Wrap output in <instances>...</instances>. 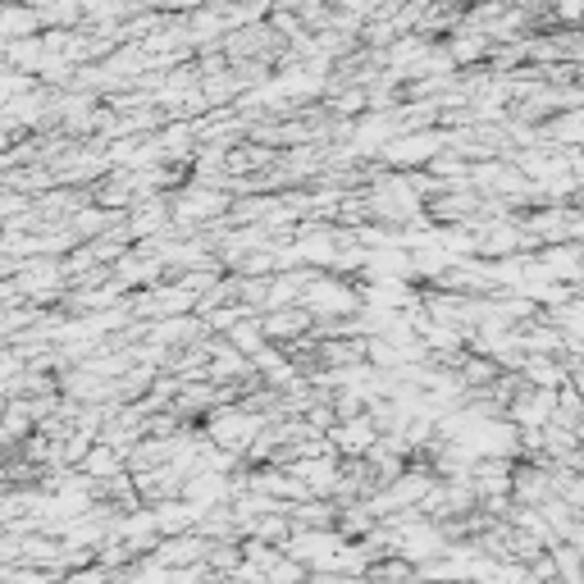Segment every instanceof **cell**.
Wrapping results in <instances>:
<instances>
[{
  "label": "cell",
  "instance_id": "cell-1",
  "mask_svg": "<svg viewBox=\"0 0 584 584\" xmlns=\"http://www.w3.org/2000/svg\"><path fill=\"white\" fill-rule=\"evenodd\" d=\"M370 443H374V429H370V421H352L348 429H342V448L348 453H370Z\"/></svg>",
  "mask_w": 584,
  "mask_h": 584
}]
</instances>
